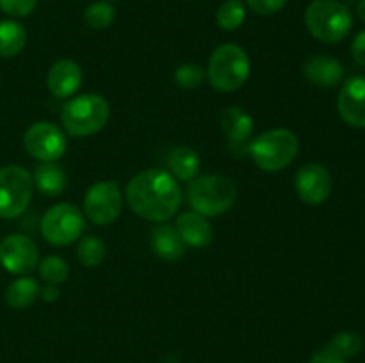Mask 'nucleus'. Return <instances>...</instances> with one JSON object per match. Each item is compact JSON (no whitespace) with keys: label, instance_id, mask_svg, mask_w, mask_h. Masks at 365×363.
<instances>
[{"label":"nucleus","instance_id":"f8f14e48","mask_svg":"<svg viewBox=\"0 0 365 363\" xmlns=\"http://www.w3.org/2000/svg\"><path fill=\"white\" fill-rule=\"evenodd\" d=\"M296 192L309 205H321L331 192V177L321 164H305L294 178Z\"/></svg>","mask_w":365,"mask_h":363},{"label":"nucleus","instance_id":"dca6fc26","mask_svg":"<svg viewBox=\"0 0 365 363\" xmlns=\"http://www.w3.org/2000/svg\"><path fill=\"white\" fill-rule=\"evenodd\" d=\"M175 230L178 231L184 244L192 246V248H205L212 241V226L205 216L195 212V210L182 214L177 219Z\"/></svg>","mask_w":365,"mask_h":363},{"label":"nucleus","instance_id":"393cba45","mask_svg":"<svg viewBox=\"0 0 365 363\" xmlns=\"http://www.w3.org/2000/svg\"><path fill=\"white\" fill-rule=\"evenodd\" d=\"M68 274H70L68 263L61 256L50 255L39 262V276L43 281H46V285L64 283L68 280Z\"/></svg>","mask_w":365,"mask_h":363},{"label":"nucleus","instance_id":"f257e3e1","mask_svg":"<svg viewBox=\"0 0 365 363\" xmlns=\"http://www.w3.org/2000/svg\"><path fill=\"white\" fill-rule=\"evenodd\" d=\"M127 201L139 217L163 223L177 214L182 203V191L168 171L148 169L128 182Z\"/></svg>","mask_w":365,"mask_h":363},{"label":"nucleus","instance_id":"7c9ffc66","mask_svg":"<svg viewBox=\"0 0 365 363\" xmlns=\"http://www.w3.org/2000/svg\"><path fill=\"white\" fill-rule=\"evenodd\" d=\"M351 56L356 64L365 66V31L359 32L351 43Z\"/></svg>","mask_w":365,"mask_h":363},{"label":"nucleus","instance_id":"aec40b11","mask_svg":"<svg viewBox=\"0 0 365 363\" xmlns=\"http://www.w3.org/2000/svg\"><path fill=\"white\" fill-rule=\"evenodd\" d=\"M221 127L227 137L234 142H242L253 134V120L246 110L230 107L221 116Z\"/></svg>","mask_w":365,"mask_h":363},{"label":"nucleus","instance_id":"ddd939ff","mask_svg":"<svg viewBox=\"0 0 365 363\" xmlns=\"http://www.w3.org/2000/svg\"><path fill=\"white\" fill-rule=\"evenodd\" d=\"M337 107L344 123L365 128V77H351L342 84Z\"/></svg>","mask_w":365,"mask_h":363},{"label":"nucleus","instance_id":"4be33fe9","mask_svg":"<svg viewBox=\"0 0 365 363\" xmlns=\"http://www.w3.org/2000/svg\"><path fill=\"white\" fill-rule=\"evenodd\" d=\"M27 45V31L14 20L0 21V57H13Z\"/></svg>","mask_w":365,"mask_h":363},{"label":"nucleus","instance_id":"c85d7f7f","mask_svg":"<svg viewBox=\"0 0 365 363\" xmlns=\"http://www.w3.org/2000/svg\"><path fill=\"white\" fill-rule=\"evenodd\" d=\"M38 0H0V9L13 18H21L36 9Z\"/></svg>","mask_w":365,"mask_h":363},{"label":"nucleus","instance_id":"5701e85b","mask_svg":"<svg viewBox=\"0 0 365 363\" xmlns=\"http://www.w3.org/2000/svg\"><path fill=\"white\" fill-rule=\"evenodd\" d=\"M245 18L246 9L241 0H227V2L221 4L216 14L217 25L223 31H235L245 23Z\"/></svg>","mask_w":365,"mask_h":363},{"label":"nucleus","instance_id":"a878e982","mask_svg":"<svg viewBox=\"0 0 365 363\" xmlns=\"http://www.w3.org/2000/svg\"><path fill=\"white\" fill-rule=\"evenodd\" d=\"M114 6L110 2H95L88 6L84 13V20L88 27L95 28V31H102L107 28L114 21Z\"/></svg>","mask_w":365,"mask_h":363},{"label":"nucleus","instance_id":"2eb2a0df","mask_svg":"<svg viewBox=\"0 0 365 363\" xmlns=\"http://www.w3.org/2000/svg\"><path fill=\"white\" fill-rule=\"evenodd\" d=\"M303 75L319 88H334L344 78V68L334 57L314 56L303 63Z\"/></svg>","mask_w":365,"mask_h":363},{"label":"nucleus","instance_id":"473e14b6","mask_svg":"<svg viewBox=\"0 0 365 363\" xmlns=\"http://www.w3.org/2000/svg\"><path fill=\"white\" fill-rule=\"evenodd\" d=\"M41 298L46 302H53L59 299V290H57L56 285H46V287L41 288Z\"/></svg>","mask_w":365,"mask_h":363},{"label":"nucleus","instance_id":"423d86ee","mask_svg":"<svg viewBox=\"0 0 365 363\" xmlns=\"http://www.w3.org/2000/svg\"><path fill=\"white\" fill-rule=\"evenodd\" d=\"M299 149L298 135L287 128H277L259 135L250 146L252 159L257 166L267 173H274L287 167L296 159Z\"/></svg>","mask_w":365,"mask_h":363},{"label":"nucleus","instance_id":"20e7f679","mask_svg":"<svg viewBox=\"0 0 365 363\" xmlns=\"http://www.w3.org/2000/svg\"><path fill=\"white\" fill-rule=\"evenodd\" d=\"M109 103L100 95H81L71 98L61 112L64 130L75 137L93 135L106 127L109 120Z\"/></svg>","mask_w":365,"mask_h":363},{"label":"nucleus","instance_id":"bb28decb","mask_svg":"<svg viewBox=\"0 0 365 363\" xmlns=\"http://www.w3.org/2000/svg\"><path fill=\"white\" fill-rule=\"evenodd\" d=\"M78 260L86 267H96L106 256V244L98 237H86L78 242Z\"/></svg>","mask_w":365,"mask_h":363},{"label":"nucleus","instance_id":"412c9836","mask_svg":"<svg viewBox=\"0 0 365 363\" xmlns=\"http://www.w3.org/2000/svg\"><path fill=\"white\" fill-rule=\"evenodd\" d=\"M41 295V287H39L38 281L34 278H18L16 281L7 287L6 290V302L13 308H27L31 306L36 299Z\"/></svg>","mask_w":365,"mask_h":363},{"label":"nucleus","instance_id":"1a4fd4ad","mask_svg":"<svg viewBox=\"0 0 365 363\" xmlns=\"http://www.w3.org/2000/svg\"><path fill=\"white\" fill-rule=\"evenodd\" d=\"M123 209V196L118 182H96L84 196V210L89 219L98 226H106L118 219Z\"/></svg>","mask_w":365,"mask_h":363},{"label":"nucleus","instance_id":"c756f323","mask_svg":"<svg viewBox=\"0 0 365 363\" xmlns=\"http://www.w3.org/2000/svg\"><path fill=\"white\" fill-rule=\"evenodd\" d=\"M246 2L257 14H274L285 7L287 0H246Z\"/></svg>","mask_w":365,"mask_h":363},{"label":"nucleus","instance_id":"6ab92c4d","mask_svg":"<svg viewBox=\"0 0 365 363\" xmlns=\"http://www.w3.org/2000/svg\"><path fill=\"white\" fill-rule=\"evenodd\" d=\"M32 180L45 196H59L68 185L66 173L63 171V167L53 162L38 164Z\"/></svg>","mask_w":365,"mask_h":363},{"label":"nucleus","instance_id":"f3484780","mask_svg":"<svg viewBox=\"0 0 365 363\" xmlns=\"http://www.w3.org/2000/svg\"><path fill=\"white\" fill-rule=\"evenodd\" d=\"M152 248L163 260H180L185 253V244L178 231L170 224H159L152 230Z\"/></svg>","mask_w":365,"mask_h":363},{"label":"nucleus","instance_id":"39448f33","mask_svg":"<svg viewBox=\"0 0 365 363\" xmlns=\"http://www.w3.org/2000/svg\"><path fill=\"white\" fill-rule=\"evenodd\" d=\"M209 80L214 89L230 93L241 88L250 77V57L242 46L228 43L214 50L209 59Z\"/></svg>","mask_w":365,"mask_h":363},{"label":"nucleus","instance_id":"2f4dec72","mask_svg":"<svg viewBox=\"0 0 365 363\" xmlns=\"http://www.w3.org/2000/svg\"><path fill=\"white\" fill-rule=\"evenodd\" d=\"M309 363H348L344 358H341V356L334 354L331 351H328V349H323V351H317L314 352V356L310 358Z\"/></svg>","mask_w":365,"mask_h":363},{"label":"nucleus","instance_id":"cd10ccee","mask_svg":"<svg viewBox=\"0 0 365 363\" xmlns=\"http://www.w3.org/2000/svg\"><path fill=\"white\" fill-rule=\"evenodd\" d=\"M205 80V73H203L202 68L198 64H182L178 66V70L175 71V82H177L178 88L182 89H195L200 88Z\"/></svg>","mask_w":365,"mask_h":363},{"label":"nucleus","instance_id":"f03ea898","mask_svg":"<svg viewBox=\"0 0 365 363\" xmlns=\"http://www.w3.org/2000/svg\"><path fill=\"white\" fill-rule=\"evenodd\" d=\"M187 199L192 210L205 217H216L235 205L237 189L234 182L221 174H205L189 182Z\"/></svg>","mask_w":365,"mask_h":363},{"label":"nucleus","instance_id":"b1692460","mask_svg":"<svg viewBox=\"0 0 365 363\" xmlns=\"http://www.w3.org/2000/svg\"><path fill=\"white\" fill-rule=\"evenodd\" d=\"M327 349L344 359L355 358L362 351V338L356 333H351V331H342V333H337L331 338Z\"/></svg>","mask_w":365,"mask_h":363},{"label":"nucleus","instance_id":"4468645a","mask_svg":"<svg viewBox=\"0 0 365 363\" xmlns=\"http://www.w3.org/2000/svg\"><path fill=\"white\" fill-rule=\"evenodd\" d=\"M82 84V70L75 60L61 59L52 64L46 85L56 98H68L78 91Z\"/></svg>","mask_w":365,"mask_h":363},{"label":"nucleus","instance_id":"7ed1b4c3","mask_svg":"<svg viewBox=\"0 0 365 363\" xmlns=\"http://www.w3.org/2000/svg\"><path fill=\"white\" fill-rule=\"evenodd\" d=\"M305 25L319 41L339 43L351 32L353 14L339 0H314L305 11Z\"/></svg>","mask_w":365,"mask_h":363},{"label":"nucleus","instance_id":"9d476101","mask_svg":"<svg viewBox=\"0 0 365 363\" xmlns=\"http://www.w3.org/2000/svg\"><path fill=\"white\" fill-rule=\"evenodd\" d=\"M24 146L27 153L41 162H56L64 155L68 141L64 132L50 121H39L31 125L24 135Z\"/></svg>","mask_w":365,"mask_h":363},{"label":"nucleus","instance_id":"72a5a7b5","mask_svg":"<svg viewBox=\"0 0 365 363\" xmlns=\"http://www.w3.org/2000/svg\"><path fill=\"white\" fill-rule=\"evenodd\" d=\"M356 13H359L360 20H362L364 23H365V0H360L359 7H356Z\"/></svg>","mask_w":365,"mask_h":363},{"label":"nucleus","instance_id":"6e6552de","mask_svg":"<svg viewBox=\"0 0 365 363\" xmlns=\"http://www.w3.org/2000/svg\"><path fill=\"white\" fill-rule=\"evenodd\" d=\"M84 231V217L81 210L71 203H59L45 212L41 219V235L48 244H73Z\"/></svg>","mask_w":365,"mask_h":363},{"label":"nucleus","instance_id":"0eeeda50","mask_svg":"<svg viewBox=\"0 0 365 363\" xmlns=\"http://www.w3.org/2000/svg\"><path fill=\"white\" fill-rule=\"evenodd\" d=\"M34 180L25 167L11 164L0 167V219H14L27 210Z\"/></svg>","mask_w":365,"mask_h":363},{"label":"nucleus","instance_id":"9b49d317","mask_svg":"<svg viewBox=\"0 0 365 363\" xmlns=\"http://www.w3.org/2000/svg\"><path fill=\"white\" fill-rule=\"evenodd\" d=\"M39 251L34 242L20 233L0 241V263L11 274H31L38 267Z\"/></svg>","mask_w":365,"mask_h":363},{"label":"nucleus","instance_id":"a211bd4d","mask_svg":"<svg viewBox=\"0 0 365 363\" xmlns=\"http://www.w3.org/2000/svg\"><path fill=\"white\" fill-rule=\"evenodd\" d=\"M168 173L177 182H191L195 180L200 171V157L195 149L187 146L175 148L168 157Z\"/></svg>","mask_w":365,"mask_h":363}]
</instances>
